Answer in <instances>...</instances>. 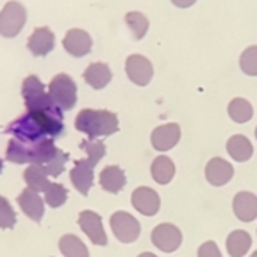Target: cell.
<instances>
[{"instance_id":"1","label":"cell","mask_w":257,"mask_h":257,"mask_svg":"<svg viewBox=\"0 0 257 257\" xmlns=\"http://www.w3.org/2000/svg\"><path fill=\"white\" fill-rule=\"evenodd\" d=\"M64 118L40 111H26L7 125V134H12L23 143L33 144L45 139H57L64 134Z\"/></svg>"},{"instance_id":"2","label":"cell","mask_w":257,"mask_h":257,"mask_svg":"<svg viewBox=\"0 0 257 257\" xmlns=\"http://www.w3.org/2000/svg\"><path fill=\"white\" fill-rule=\"evenodd\" d=\"M59 153V148L55 146L53 139H45L40 143H23V141L12 138L7 143L6 158L16 165H47L52 161Z\"/></svg>"},{"instance_id":"3","label":"cell","mask_w":257,"mask_h":257,"mask_svg":"<svg viewBox=\"0 0 257 257\" xmlns=\"http://www.w3.org/2000/svg\"><path fill=\"white\" fill-rule=\"evenodd\" d=\"M74 127L88 136V139L108 138L118 131V117L108 110L84 108L77 113Z\"/></svg>"},{"instance_id":"4","label":"cell","mask_w":257,"mask_h":257,"mask_svg":"<svg viewBox=\"0 0 257 257\" xmlns=\"http://www.w3.org/2000/svg\"><path fill=\"white\" fill-rule=\"evenodd\" d=\"M21 94L26 103L28 111H40V113H48L53 117H62V110L59 108L50 93L45 91V84L40 81L38 76H28L23 81V88H21Z\"/></svg>"},{"instance_id":"5","label":"cell","mask_w":257,"mask_h":257,"mask_svg":"<svg viewBox=\"0 0 257 257\" xmlns=\"http://www.w3.org/2000/svg\"><path fill=\"white\" fill-rule=\"evenodd\" d=\"M48 93L62 111H69L77 103V86L69 74H57L48 84Z\"/></svg>"},{"instance_id":"6","label":"cell","mask_w":257,"mask_h":257,"mask_svg":"<svg viewBox=\"0 0 257 257\" xmlns=\"http://www.w3.org/2000/svg\"><path fill=\"white\" fill-rule=\"evenodd\" d=\"M28 19L26 7L21 2H7L0 11V35L4 38H16Z\"/></svg>"},{"instance_id":"7","label":"cell","mask_w":257,"mask_h":257,"mask_svg":"<svg viewBox=\"0 0 257 257\" xmlns=\"http://www.w3.org/2000/svg\"><path fill=\"white\" fill-rule=\"evenodd\" d=\"M110 228L120 243H132L141 235V223L127 211H117L110 216Z\"/></svg>"},{"instance_id":"8","label":"cell","mask_w":257,"mask_h":257,"mask_svg":"<svg viewBox=\"0 0 257 257\" xmlns=\"http://www.w3.org/2000/svg\"><path fill=\"white\" fill-rule=\"evenodd\" d=\"M151 242L158 250L172 254L182 245V231L172 223H161L151 231Z\"/></svg>"},{"instance_id":"9","label":"cell","mask_w":257,"mask_h":257,"mask_svg":"<svg viewBox=\"0 0 257 257\" xmlns=\"http://www.w3.org/2000/svg\"><path fill=\"white\" fill-rule=\"evenodd\" d=\"M77 223H79L81 230L88 235V238L94 245H106L108 243V237H106V231L103 228V221L101 216L98 213L91 209H84L79 213V218H77Z\"/></svg>"},{"instance_id":"10","label":"cell","mask_w":257,"mask_h":257,"mask_svg":"<svg viewBox=\"0 0 257 257\" xmlns=\"http://www.w3.org/2000/svg\"><path fill=\"white\" fill-rule=\"evenodd\" d=\"M125 74L134 84L148 86L153 79L155 70H153V64L146 57L134 53V55H128L125 60Z\"/></svg>"},{"instance_id":"11","label":"cell","mask_w":257,"mask_h":257,"mask_svg":"<svg viewBox=\"0 0 257 257\" xmlns=\"http://www.w3.org/2000/svg\"><path fill=\"white\" fill-rule=\"evenodd\" d=\"M131 202L138 213L144 214V216H149V218L155 216L161 206L158 192L151 187H144V185L143 187L134 189V192H132V196H131Z\"/></svg>"},{"instance_id":"12","label":"cell","mask_w":257,"mask_h":257,"mask_svg":"<svg viewBox=\"0 0 257 257\" xmlns=\"http://www.w3.org/2000/svg\"><path fill=\"white\" fill-rule=\"evenodd\" d=\"M180 136H182V131L178 123L175 122L163 123V125L156 127L155 131L151 132V144L156 151L165 153L177 146L178 141H180Z\"/></svg>"},{"instance_id":"13","label":"cell","mask_w":257,"mask_h":257,"mask_svg":"<svg viewBox=\"0 0 257 257\" xmlns=\"http://www.w3.org/2000/svg\"><path fill=\"white\" fill-rule=\"evenodd\" d=\"M65 52L70 53L72 57H86L93 48V38L89 36L88 31L84 30H69L65 33V38L62 40Z\"/></svg>"},{"instance_id":"14","label":"cell","mask_w":257,"mask_h":257,"mask_svg":"<svg viewBox=\"0 0 257 257\" xmlns=\"http://www.w3.org/2000/svg\"><path fill=\"white\" fill-rule=\"evenodd\" d=\"M70 182L77 192L86 197L94 184V167L86 158L76 161L74 168L70 170Z\"/></svg>"},{"instance_id":"15","label":"cell","mask_w":257,"mask_h":257,"mask_svg":"<svg viewBox=\"0 0 257 257\" xmlns=\"http://www.w3.org/2000/svg\"><path fill=\"white\" fill-rule=\"evenodd\" d=\"M206 180L209 182L214 187H223L228 182L233 178L235 170L231 167L230 161L223 160V158H211L206 165Z\"/></svg>"},{"instance_id":"16","label":"cell","mask_w":257,"mask_h":257,"mask_svg":"<svg viewBox=\"0 0 257 257\" xmlns=\"http://www.w3.org/2000/svg\"><path fill=\"white\" fill-rule=\"evenodd\" d=\"M18 204L23 213L35 223H40L45 214V199H41L40 192L31 189H24L18 196Z\"/></svg>"},{"instance_id":"17","label":"cell","mask_w":257,"mask_h":257,"mask_svg":"<svg viewBox=\"0 0 257 257\" xmlns=\"http://www.w3.org/2000/svg\"><path fill=\"white\" fill-rule=\"evenodd\" d=\"M55 47V35L48 26L36 28L28 40V48L35 57H45Z\"/></svg>"},{"instance_id":"18","label":"cell","mask_w":257,"mask_h":257,"mask_svg":"<svg viewBox=\"0 0 257 257\" xmlns=\"http://www.w3.org/2000/svg\"><path fill=\"white\" fill-rule=\"evenodd\" d=\"M233 213L240 221L250 223L257 218V196L242 190L233 197Z\"/></svg>"},{"instance_id":"19","label":"cell","mask_w":257,"mask_h":257,"mask_svg":"<svg viewBox=\"0 0 257 257\" xmlns=\"http://www.w3.org/2000/svg\"><path fill=\"white\" fill-rule=\"evenodd\" d=\"M127 184V177L125 172L122 168L117 167V165H110V167H105L99 173V185L105 192L110 194H118L120 190L125 187Z\"/></svg>"},{"instance_id":"20","label":"cell","mask_w":257,"mask_h":257,"mask_svg":"<svg viewBox=\"0 0 257 257\" xmlns=\"http://www.w3.org/2000/svg\"><path fill=\"white\" fill-rule=\"evenodd\" d=\"M82 77L93 89H103L111 81V69L103 62H94V64H89L86 67Z\"/></svg>"},{"instance_id":"21","label":"cell","mask_w":257,"mask_h":257,"mask_svg":"<svg viewBox=\"0 0 257 257\" xmlns=\"http://www.w3.org/2000/svg\"><path fill=\"white\" fill-rule=\"evenodd\" d=\"M226 151L230 155V158L233 161H238V163L248 161L252 158V155H254L252 143L248 141V138L242 134H235L226 141Z\"/></svg>"},{"instance_id":"22","label":"cell","mask_w":257,"mask_h":257,"mask_svg":"<svg viewBox=\"0 0 257 257\" xmlns=\"http://www.w3.org/2000/svg\"><path fill=\"white\" fill-rule=\"evenodd\" d=\"M175 172H177L175 163H173L172 158H168V156L161 155V156H158V158L153 160L151 177L156 184H160V185L170 184V182L173 180V177H175Z\"/></svg>"},{"instance_id":"23","label":"cell","mask_w":257,"mask_h":257,"mask_svg":"<svg viewBox=\"0 0 257 257\" xmlns=\"http://www.w3.org/2000/svg\"><path fill=\"white\" fill-rule=\"evenodd\" d=\"M252 238L245 230H233L226 237V250L230 257H243L250 250Z\"/></svg>"},{"instance_id":"24","label":"cell","mask_w":257,"mask_h":257,"mask_svg":"<svg viewBox=\"0 0 257 257\" xmlns=\"http://www.w3.org/2000/svg\"><path fill=\"white\" fill-rule=\"evenodd\" d=\"M24 182H26L28 189L35 190V192H45L48 189V185L52 184L50 182V177L45 173V170L41 165H30L26 170H24Z\"/></svg>"},{"instance_id":"25","label":"cell","mask_w":257,"mask_h":257,"mask_svg":"<svg viewBox=\"0 0 257 257\" xmlns=\"http://www.w3.org/2000/svg\"><path fill=\"white\" fill-rule=\"evenodd\" d=\"M228 115L235 123H247L254 115L250 101L245 98H233L228 103Z\"/></svg>"},{"instance_id":"26","label":"cell","mask_w":257,"mask_h":257,"mask_svg":"<svg viewBox=\"0 0 257 257\" xmlns=\"http://www.w3.org/2000/svg\"><path fill=\"white\" fill-rule=\"evenodd\" d=\"M59 248L65 257H89L88 247L76 235H64L59 242Z\"/></svg>"},{"instance_id":"27","label":"cell","mask_w":257,"mask_h":257,"mask_svg":"<svg viewBox=\"0 0 257 257\" xmlns=\"http://www.w3.org/2000/svg\"><path fill=\"white\" fill-rule=\"evenodd\" d=\"M125 24L128 26V30L134 35V40H143L144 35L149 30V21L143 12L139 11H131L125 14Z\"/></svg>"},{"instance_id":"28","label":"cell","mask_w":257,"mask_h":257,"mask_svg":"<svg viewBox=\"0 0 257 257\" xmlns=\"http://www.w3.org/2000/svg\"><path fill=\"white\" fill-rule=\"evenodd\" d=\"M81 149L86 153V160H88L93 167H96L99 161L103 160V156L106 155L105 144H103L99 139H84V141H81Z\"/></svg>"},{"instance_id":"29","label":"cell","mask_w":257,"mask_h":257,"mask_svg":"<svg viewBox=\"0 0 257 257\" xmlns=\"http://www.w3.org/2000/svg\"><path fill=\"white\" fill-rule=\"evenodd\" d=\"M45 202L50 206V208H60V206L65 204L69 197L67 189L62 184H50L48 189L45 190Z\"/></svg>"},{"instance_id":"30","label":"cell","mask_w":257,"mask_h":257,"mask_svg":"<svg viewBox=\"0 0 257 257\" xmlns=\"http://www.w3.org/2000/svg\"><path fill=\"white\" fill-rule=\"evenodd\" d=\"M240 69L247 76H257V45H250L240 55Z\"/></svg>"},{"instance_id":"31","label":"cell","mask_w":257,"mask_h":257,"mask_svg":"<svg viewBox=\"0 0 257 257\" xmlns=\"http://www.w3.org/2000/svg\"><path fill=\"white\" fill-rule=\"evenodd\" d=\"M16 221H18V218H16L11 202L4 196H0V228L2 230H11V228L16 226Z\"/></svg>"},{"instance_id":"32","label":"cell","mask_w":257,"mask_h":257,"mask_svg":"<svg viewBox=\"0 0 257 257\" xmlns=\"http://www.w3.org/2000/svg\"><path fill=\"white\" fill-rule=\"evenodd\" d=\"M67 160H69L67 153H64L62 149H59V153H57L55 158H53L52 161H48L47 165H41V167H43L45 173H47L48 177H59V175H62V172H64Z\"/></svg>"},{"instance_id":"33","label":"cell","mask_w":257,"mask_h":257,"mask_svg":"<svg viewBox=\"0 0 257 257\" xmlns=\"http://www.w3.org/2000/svg\"><path fill=\"white\" fill-rule=\"evenodd\" d=\"M197 257H223V255L218 243L213 242V240H208V242H204L197 248Z\"/></svg>"},{"instance_id":"34","label":"cell","mask_w":257,"mask_h":257,"mask_svg":"<svg viewBox=\"0 0 257 257\" xmlns=\"http://www.w3.org/2000/svg\"><path fill=\"white\" fill-rule=\"evenodd\" d=\"M197 0H172V4L175 7H180V9H187V7L194 6Z\"/></svg>"},{"instance_id":"35","label":"cell","mask_w":257,"mask_h":257,"mask_svg":"<svg viewBox=\"0 0 257 257\" xmlns=\"http://www.w3.org/2000/svg\"><path fill=\"white\" fill-rule=\"evenodd\" d=\"M138 257H158V255L153 254V252H143V254H139Z\"/></svg>"},{"instance_id":"36","label":"cell","mask_w":257,"mask_h":257,"mask_svg":"<svg viewBox=\"0 0 257 257\" xmlns=\"http://www.w3.org/2000/svg\"><path fill=\"white\" fill-rule=\"evenodd\" d=\"M2 168H4V161L0 160V173H2Z\"/></svg>"},{"instance_id":"37","label":"cell","mask_w":257,"mask_h":257,"mask_svg":"<svg viewBox=\"0 0 257 257\" xmlns=\"http://www.w3.org/2000/svg\"><path fill=\"white\" fill-rule=\"evenodd\" d=\"M250 257H257V250H255V252H252V254H250Z\"/></svg>"},{"instance_id":"38","label":"cell","mask_w":257,"mask_h":257,"mask_svg":"<svg viewBox=\"0 0 257 257\" xmlns=\"http://www.w3.org/2000/svg\"><path fill=\"white\" fill-rule=\"evenodd\" d=\"M255 139H257V127H255Z\"/></svg>"}]
</instances>
